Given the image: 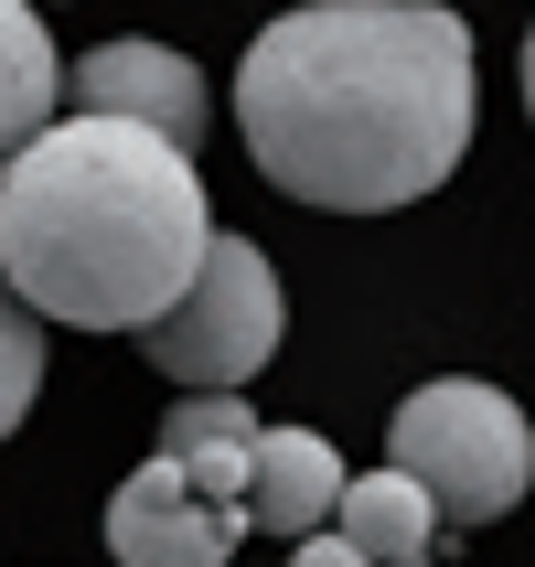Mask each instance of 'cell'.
Instances as JSON below:
<instances>
[{"label":"cell","instance_id":"obj_1","mask_svg":"<svg viewBox=\"0 0 535 567\" xmlns=\"http://www.w3.org/2000/svg\"><path fill=\"white\" fill-rule=\"evenodd\" d=\"M236 128L289 204L397 215L472 151V22L450 0H300L236 64Z\"/></svg>","mask_w":535,"mask_h":567},{"label":"cell","instance_id":"obj_2","mask_svg":"<svg viewBox=\"0 0 535 567\" xmlns=\"http://www.w3.org/2000/svg\"><path fill=\"white\" fill-rule=\"evenodd\" d=\"M204 236H215L204 172L161 128L75 107L0 161V289L32 321L140 332L183 300Z\"/></svg>","mask_w":535,"mask_h":567},{"label":"cell","instance_id":"obj_3","mask_svg":"<svg viewBox=\"0 0 535 567\" xmlns=\"http://www.w3.org/2000/svg\"><path fill=\"white\" fill-rule=\"evenodd\" d=\"M385 461L429 493L440 525H504L535 493V429L504 385L482 375H440L385 417Z\"/></svg>","mask_w":535,"mask_h":567},{"label":"cell","instance_id":"obj_4","mask_svg":"<svg viewBox=\"0 0 535 567\" xmlns=\"http://www.w3.org/2000/svg\"><path fill=\"white\" fill-rule=\"evenodd\" d=\"M279 268L247 247V236H204L183 300L161 321H140V353L151 375H172L183 396H247V375L279 353Z\"/></svg>","mask_w":535,"mask_h":567},{"label":"cell","instance_id":"obj_5","mask_svg":"<svg viewBox=\"0 0 535 567\" xmlns=\"http://www.w3.org/2000/svg\"><path fill=\"white\" fill-rule=\"evenodd\" d=\"M236 546H247V514L215 504V493H193L161 450L119 482V504H107V557L119 567H225Z\"/></svg>","mask_w":535,"mask_h":567},{"label":"cell","instance_id":"obj_6","mask_svg":"<svg viewBox=\"0 0 535 567\" xmlns=\"http://www.w3.org/2000/svg\"><path fill=\"white\" fill-rule=\"evenodd\" d=\"M75 107L86 118H128V128H161L172 151H193L204 140V64L172 54V43H96V54H75Z\"/></svg>","mask_w":535,"mask_h":567},{"label":"cell","instance_id":"obj_7","mask_svg":"<svg viewBox=\"0 0 535 567\" xmlns=\"http://www.w3.org/2000/svg\"><path fill=\"white\" fill-rule=\"evenodd\" d=\"M332 493H343V450L321 440V429H257V450H247V525L311 536V525H332Z\"/></svg>","mask_w":535,"mask_h":567},{"label":"cell","instance_id":"obj_8","mask_svg":"<svg viewBox=\"0 0 535 567\" xmlns=\"http://www.w3.org/2000/svg\"><path fill=\"white\" fill-rule=\"evenodd\" d=\"M332 536H343L364 567H429L440 514H429V493H418L408 472H343V493H332Z\"/></svg>","mask_w":535,"mask_h":567},{"label":"cell","instance_id":"obj_9","mask_svg":"<svg viewBox=\"0 0 535 567\" xmlns=\"http://www.w3.org/2000/svg\"><path fill=\"white\" fill-rule=\"evenodd\" d=\"M54 96H64V54H54V32H43V11L32 0H0V161L54 118Z\"/></svg>","mask_w":535,"mask_h":567},{"label":"cell","instance_id":"obj_10","mask_svg":"<svg viewBox=\"0 0 535 567\" xmlns=\"http://www.w3.org/2000/svg\"><path fill=\"white\" fill-rule=\"evenodd\" d=\"M32 396H43V321L0 289V440L32 417Z\"/></svg>","mask_w":535,"mask_h":567},{"label":"cell","instance_id":"obj_11","mask_svg":"<svg viewBox=\"0 0 535 567\" xmlns=\"http://www.w3.org/2000/svg\"><path fill=\"white\" fill-rule=\"evenodd\" d=\"M289 567H364V557H353L332 525H311V536H289Z\"/></svg>","mask_w":535,"mask_h":567},{"label":"cell","instance_id":"obj_12","mask_svg":"<svg viewBox=\"0 0 535 567\" xmlns=\"http://www.w3.org/2000/svg\"><path fill=\"white\" fill-rule=\"evenodd\" d=\"M525 107H535V32H525Z\"/></svg>","mask_w":535,"mask_h":567}]
</instances>
